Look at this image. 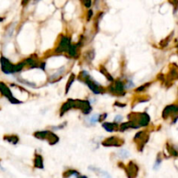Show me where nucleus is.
<instances>
[{
    "label": "nucleus",
    "mask_w": 178,
    "mask_h": 178,
    "mask_svg": "<svg viewBox=\"0 0 178 178\" xmlns=\"http://www.w3.org/2000/svg\"><path fill=\"white\" fill-rule=\"evenodd\" d=\"M98 117H99L98 115H94V116L91 117V122L92 123H95V122L98 120Z\"/></svg>",
    "instance_id": "nucleus-1"
}]
</instances>
